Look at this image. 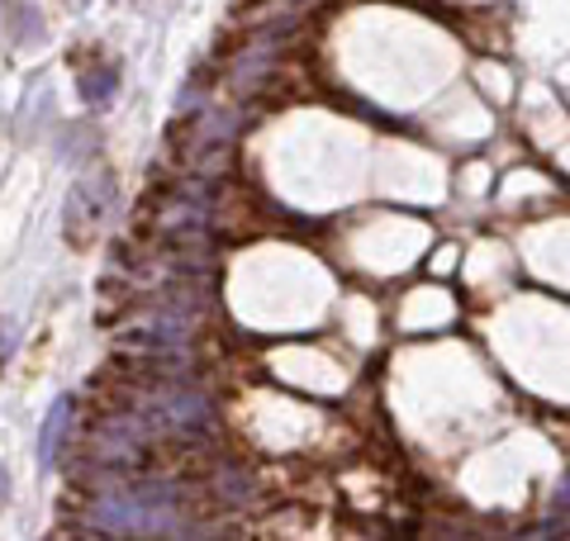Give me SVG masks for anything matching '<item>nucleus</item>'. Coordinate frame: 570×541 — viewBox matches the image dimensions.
<instances>
[{"mask_svg": "<svg viewBox=\"0 0 570 541\" xmlns=\"http://www.w3.org/2000/svg\"><path fill=\"white\" fill-rule=\"evenodd\" d=\"M91 532L105 537H181V490L171 484H119L91 503Z\"/></svg>", "mask_w": 570, "mask_h": 541, "instance_id": "obj_1", "label": "nucleus"}, {"mask_svg": "<svg viewBox=\"0 0 570 541\" xmlns=\"http://www.w3.org/2000/svg\"><path fill=\"white\" fill-rule=\"evenodd\" d=\"M115 209V176L110 171H96V176H81L77 186L67 190V209H62V233L71 247H91L96 233L105 228Z\"/></svg>", "mask_w": 570, "mask_h": 541, "instance_id": "obj_2", "label": "nucleus"}, {"mask_svg": "<svg viewBox=\"0 0 570 541\" xmlns=\"http://www.w3.org/2000/svg\"><path fill=\"white\" fill-rule=\"evenodd\" d=\"M71 409H77L71 394H58V404L48 409L43 432H39V465H43V471H52L58 456H62V442H67V432H71Z\"/></svg>", "mask_w": 570, "mask_h": 541, "instance_id": "obj_3", "label": "nucleus"}, {"mask_svg": "<svg viewBox=\"0 0 570 541\" xmlns=\"http://www.w3.org/2000/svg\"><path fill=\"white\" fill-rule=\"evenodd\" d=\"M115 90H119V71H115V67H91V71H81V100L91 105V110H105V105L115 100Z\"/></svg>", "mask_w": 570, "mask_h": 541, "instance_id": "obj_4", "label": "nucleus"}, {"mask_svg": "<svg viewBox=\"0 0 570 541\" xmlns=\"http://www.w3.org/2000/svg\"><path fill=\"white\" fill-rule=\"evenodd\" d=\"M91 148H100V134H91V124H67L58 138V157L62 161H81Z\"/></svg>", "mask_w": 570, "mask_h": 541, "instance_id": "obj_5", "label": "nucleus"}, {"mask_svg": "<svg viewBox=\"0 0 570 541\" xmlns=\"http://www.w3.org/2000/svg\"><path fill=\"white\" fill-rule=\"evenodd\" d=\"M39 33H43V14L39 10H33V6H20V10H14V43H33V39H39Z\"/></svg>", "mask_w": 570, "mask_h": 541, "instance_id": "obj_6", "label": "nucleus"}, {"mask_svg": "<svg viewBox=\"0 0 570 541\" xmlns=\"http://www.w3.org/2000/svg\"><path fill=\"white\" fill-rule=\"evenodd\" d=\"M557 509H570V471H566V480H561V490H557Z\"/></svg>", "mask_w": 570, "mask_h": 541, "instance_id": "obj_7", "label": "nucleus"}, {"mask_svg": "<svg viewBox=\"0 0 570 541\" xmlns=\"http://www.w3.org/2000/svg\"><path fill=\"white\" fill-rule=\"evenodd\" d=\"M10 499V475H6V465H0V503Z\"/></svg>", "mask_w": 570, "mask_h": 541, "instance_id": "obj_8", "label": "nucleus"}]
</instances>
